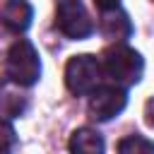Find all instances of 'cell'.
<instances>
[{
    "mask_svg": "<svg viewBox=\"0 0 154 154\" xmlns=\"http://www.w3.org/2000/svg\"><path fill=\"white\" fill-rule=\"evenodd\" d=\"M142 58L137 51L128 46H113L103 53L101 60V72L116 84V87H130L140 82L142 77Z\"/></svg>",
    "mask_w": 154,
    "mask_h": 154,
    "instance_id": "1",
    "label": "cell"
},
{
    "mask_svg": "<svg viewBox=\"0 0 154 154\" xmlns=\"http://www.w3.org/2000/svg\"><path fill=\"white\" fill-rule=\"evenodd\" d=\"M5 75L10 82L19 84V87H29L38 79L41 75V60H38V53L34 51V46L24 38H19L10 53H7V60H5Z\"/></svg>",
    "mask_w": 154,
    "mask_h": 154,
    "instance_id": "2",
    "label": "cell"
},
{
    "mask_svg": "<svg viewBox=\"0 0 154 154\" xmlns=\"http://www.w3.org/2000/svg\"><path fill=\"white\" fill-rule=\"evenodd\" d=\"M101 60L94 55H75L65 67V82L72 94H89L101 82Z\"/></svg>",
    "mask_w": 154,
    "mask_h": 154,
    "instance_id": "3",
    "label": "cell"
},
{
    "mask_svg": "<svg viewBox=\"0 0 154 154\" xmlns=\"http://www.w3.org/2000/svg\"><path fill=\"white\" fill-rule=\"evenodd\" d=\"M55 26L70 38H87L94 31V22L79 0H60L58 2Z\"/></svg>",
    "mask_w": 154,
    "mask_h": 154,
    "instance_id": "4",
    "label": "cell"
},
{
    "mask_svg": "<svg viewBox=\"0 0 154 154\" xmlns=\"http://www.w3.org/2000/svg\"><path fill=\"white\" fill-rule=\"evenodd\" d=\"M125 101H128V99H125L123 87H116V84L99 87V89H94V94H91L89 111L94 113V118L108 120V118L118 116V113L125 108Z\"/></svg>",
    "mask_w": 154,
    "mask_h": 154,
    "instance_id": "5",
    "label": "cell"
},
{
    "mask_svg": "<svg viewBox=\"0 0 154 154\" xmlns=\"http://www.w3.org/2000/svg\"><path fill=\"white\" fill-rule=\"evenodd\" d=\"M0 19L12 31H24L31 24V5L26 0H7L0 10Z\"/></svg>",
    "mask_w": 154,
    "mask_h": 154,
    "instance_id": "6",
    "label": "cell"
},
{
    "mask_svg": "<svg viewBox=\"0 0 154 154\" xmlns=\"http://www.w3.org/2000/svg\"><path fill=\"white\" fill-rule=\"evenodd\" d=\"M103 149H106L103 137L96 130L79 128L70 137V154H103Z\"/></svg>",
    "mask_w": 154,
    "mask_h": 154,
    "instance_id": "7",
    "label": "cell"
},
{
    "mask_svg": "<svg viewBox=\"0 0 154 154\" xmlns=\"http://www.w3.org/2000/svg\"><path fill=\"white\" fill-rule=\"evenodd\" d=\"M108 12H111V17L103 19V31H106L108 36H116V38L128 36V34H130V22H128V17H125L123 12H116V10H108Z\"/></svg>",
    "mask_w": 154,
    "mask_h": 154,
    "instance_id": "8",
    "label": "cell"
},
{
    "mask_svg": "<svg viewBox=\"0 0 154 154\" xmlns=\"http://www.w3.org/2000/svg\"><path fill=\"white\" fill-rule=\"evenodd\" d=\"M118 154H154V144L140 135H130L120 142Z\"/></svg>",
    "mask_w": 154,
    "mask_h": 154,
    "instance_id": "9",
    "label": "cell"
},
{
    "mask_svg": "<svg viewBox=\"0 0 154 154\" xmlns=\"http://www.w3.org/2000/svg\"><path fill=\"white\" fill-rule=\"evenodd\" d=\"M14 144H17L14 130H12L7 123H2V120H0V154H12Z\"/></svg>",
    "mask_w": 154,
    "mask_h": 154,
    "instance_id": "10",
    "label": "cell"
},
{
    "mask_svg": "<svg viewBox=\"0 0 154 154\" xmlns=\"http://www.w3.org/2000/svg\"><path fill=\"white\" fill-rule=\"evenodd\" d=\"M144 120H147V125L154 128V99H149L144 106Z\"/></svg>",
    "mask_w": 154,
    "mask_h": 154,
    "instance_id": "11",
    "label": "cell"
},
{
    "mask_svg": "<svg viewBox=\"0 0 154 154\" xmlns=\"http://www.w3.org/2000/svg\"><path fill=\"white\" fill-rule=\"evenodd\" d=\"M96 5H99L103 12H108V10H116V7H118V0H96Z\"/></svg>",
    "mask_w": 154,
    "mask_h": 154,
    "instance_id": "12",
    "label": "cell"
}]
</instances>
